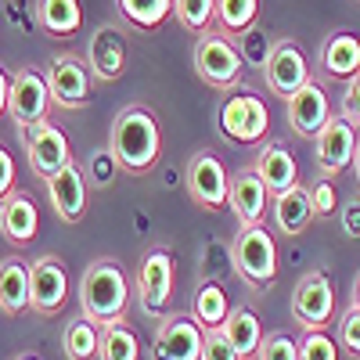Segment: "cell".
<instances>
[{
  "label": "cell",
  "instance_id": "obj_28",
  "mask_svg": "<svg viewBox=\"0 0 360 360\" xmlns=\"http://www.w3.org/2000/svg\"><path fill=\"white\" fill-rule=\"evenodd\" d=\"M191 314H195V321L205 328V332H209V328H224V321H227V314H231V299H227L224 285H217V281L198 285Z\"/></svg>",
  "mask_w": 360,
  "mask_h": 360
},
{
  "label": "cell",
  "instance_id": "obj_23",
  "mask_svg": "<svg viewBox=\"0 0 360 360\" xmlns=\"http://www.w3.org/2000/svg\"><path fill=\"white\" fill-rule=\"evenodd\" d=\"M321 69L328 79H353L360 72V37L332 33L321 47Z\"/></svg>",
  "mask_w": 360,
  "mask_h": 360
},
{
  "label": "cell",
  "instance_id": "obj_30",
  "mask_svg": "<svg viewBox=\"0 0 360 360\" xmlns=\"http://www.w3.org/2000/svg\"><path fill=\"white\" fill-rule=\"evenodd\" d=\"M123 18L134 25V29H144V33H152L159 29L169 15H173V0H115Z\"/></svg>",
  "mask_w": 360,
  "mask_h": 360
},
{
  "label": "cell",
  "instance_id": "obj_32",
  "mask_svg": "<svg viewBox=\"0 0 360 360\" xmlns=\"http://www.w3.org/2000/svg\"><path fill=\"white\" fill-rule=\"evenodd\" d=\"M173 18L188 29V33H209L217 22V0H173Z\"/></svg>",
  "mask_w": 360,
  "mask_h": 360
},
{
  "label": "cell",
  "instance_id": "obj_5",
  "mask_svg": "<svg viewBox=\"0 0 360 360\" xmlns=\"http://www.w3.org/2000/svg\"><path fill=\"white\" fill-rule=\"evenodd\" d=\"M195 72L213 90H234L238 83H242L245 58L227 37L209 29V33H202L198 44H195Z\"/></svg>",
  "mask_w": 360,
  "mask_h": 360
},
{
  "label": "cell",
  "instance_id": "obj_10",
  "mask_svg": "<svg viewBox=\"0 0 360 360\" xmlns=\"http://www.w3.org/2000/svg\"><path fill=\"white\" fill-rule=\"evenodd\" d=\"M263 79H266L270 94H278L281 101H288L299 86H307V83L314 79L303 47L292 44V40L270 44V51H266V58H263Z\"/></svg>",
  "mask_w": 360,
  "mask_h": 360
},
{
  "label": "cell",
  "instance_id": "obj_36",
  "mask_svg": "<svg viewBox=\"0 0 360 360\" xmlns=\"http://www.w3.org/2000/svg\"><path fill=\"white\" fill-rule=\"evenodd\" d=\"M119 173H123V169H119V162L112 159V152H108V148H101V152L90 155L83 176H86V184H94V188H108Z\"/></svg>",
  "mask_w": 360,
  "mask_h": 360
},
{
  "label": "cell",
  "instance_id": "obj_6",
  "mask_svg": "<svg viewBox=\"0 0 360 360\" xmlns=\"http://www.w3.org/2000/svg\"><path fill=\"white\" fill-rule=\"evenodd\" d=\"M292 317L303 332H328L335 321V285L324 270H310L292 288Z\"/></svg>",
  "mask_w": 360,
  "mask_h": 360
},
{
  "label": "cell",
  "instance_id": "obj_22",
  "mask_svg": "<svg viewBox=\"0 0 360 360\" xmlns=\"http://www.w3.org/2000/svg\"><path fill=\"white\" fill-rule=\"evenodd\" d=\"M224 335L238 349V360H256L259 342H263V321L252 307L238 303V307H231V314L224 321Z\"/></svg>",
  "mask_w": 360,
  "mask_h": 360
},
{
  "label": "cell",
  "instance_id": "obj_21",
  "mask_svg": "<svg viewBox=\"0 0 360 360\" xmlns=\"http://www.w3.org/2000/svg\"><path fill=\"white\" fill-rule=\"evenodd\" d=\"M40 231V213L29 195L22 191H11L4 202H0V234L8 238L11 245H29Z\"/></svg>",
  "mask_w": 360,
  "mask_h": 360
},
{
  "label": "cell",
  "instance_id": "obj_9",
  "mask_svg": "<svg viewBox=\"0 0 360 360\" xmlns=\"http://www.w3.org/2000/svg\"><path fill=\"white\" fill-rule=\"evenodd\" d=\"M47 90H51V101L65 112L86 108L90 105V65L86 58L79 54H54L47 62Z\"/></svg>",
  "mask_w": 360,
  "mask_h": 360
},
{
  "label": "cell",
  "instance_id": "obj_19",
  "mask_svg": "<svg viewBox=\"0 0 360 360\" xmlns=\"http://www.w3.org/2000/svg\"><path fill=\"white\" fill-rule=\"evenodd\" d=\"M44 184H47V198L58 209V217L65 224H79L83 213H86V176H83V169L76 162H69L62 173H54Z\"/></svg>",
  "mask_w": 360,
  "mask_h": 360
},
{
  "label": "cell",
  "instance_id": "obj_15",
  "mask_svg": "<svg viewBox=\"0 0 360 360\" xmlns=\"http://www.w3.org/2000/svg\"><path fill=\"white\" fill-rule=\"evenodd\" d=\"M314 141H317V148H314V152H317V166H321V173L328 180L349 169L353 152H356V127L349 123V119L332 115Z\"/></svg>",
  "mask_w": 360,
  "mask_h": 360
},
{
  "label": "cell",
  "instance_id": "obj_35",
  "mask_svg": "<svg viewBox=\"0 0 360 360\" xmlns=\"http://www.w3.org/2000/svg\"><path fill=\"white\" fill-rule=\"evenodd\" d=\"M335 342L339 349H346L349 356H360V310L356 307H346L339 317H335Z\"/></svg>",
  "mask_w": 360,
  "mask_h": 360
},
{
  "label": "cell",
  "instance_id": "obj_40",
  "mask_svg": "<svg viewBox=\"0 0 360 360\" xmlns=\"http://www.w3.org/2000/svg\"><path fill=\"white\" fill-rule=\"evenodd\" d=\"M15 191V159L4 144H0V202Z\"/></svg>",
  "mask_w": 360,
  "mask_h": 360
},
{
  "label": "cell",
  "instance_id": "obj_24",
  "mask_svg": "<svg viewBox=\"0 0 360 360\" xmlns=\"http://www.w3.org/2000/svg\"><path fill=\"white\" fill-rule=\"evenodd\" d=\"M29 310V263L22 256L0 259V314L18 317Z\"/></svg>",
  "mask_w": 360,
  "mask_h": 360
},
{
  "label": "cell",
  "instance_id": "obj_17",
  "mask_svg": "<svg viewBox=\"0 0 360 360\" xmlns=\"http://www.w3.org/2000/svg\"><path fill=\"white\" fill-rule=\"evenodd\" d=\"M86 65L94 79H119L127 72V37L119 25H98L86 44Z\"/></svg>",
  "mask_w": 360,
  "mask_h": 360
},
{
  "label": "cell",
  "instance_id": "obj_37",
  "mask_svg": "<svg viewBox=\"0 0 360 360\" xmlns=\"http://www.w3.org/2000/svg\"><path fill=\"white\" fill-rule=\"evenodd\" d=\"M307 191H310L314 217L328 220V217H335V213H339V195H335V188H332V180H317V184L307 188Z\"/></svg>",
  "mask_w": 360,
  "mask_h": 360
},
{
  "label": "cell",
  "instance_id": "obj_3",
  "mask_svg": "<svg viewBox=\"0 0 360 360\" xmlns=\"http://www.w3.org/2000/svg\"><path fill=\"white\" fill-rule=\"evenodd\" d=\"M231 256H234V270L242 274V281L249 288L263 292V288H270L278 281V242L263 224L238 227Z\"/></svg>",
  "mask_w": 360,
  "mask_h": 360
},
{
  "label": "cell",
  "instance_id": "obj_43",
  "mask_svg": "<svg viewBox=\"0 0 360 360\" xmlns=\"http://www.w3.org/2000/svg\"><path fill=\"white\" fill-rule=\"evenodd\" d=\"M349 307L360 310V270H356V278H353V295H349Z\"/></svg>",
  "mask_w": 360,
  "mask_h": 360
},
{
  "label": "cell",
  "instance_id": "obj_2",
  "mask_svg": "<svg viewBox=\"0 0 360 360\" xmlns=\"http://www.w3.org/2000/svg\"><path fill=\"white\" fill-rule=\"evenodd\" d=\"M130 278L123 263L115 259H94L83 278H79V307H83V317L94 321L98 328H108L115 321H127L130 314Z\"/></svg>",
  "mask_w": 360,
  "mask_h": 360
},
{
  "label": "cell",
  "instance_id": "obj_14",
  "mask_svg": "<svg viewBox=\"0 0 360 360\" xmlns=\"http://www.w3.org/2000/svg\"><path fill=\"white\" fill-rule=\"evenodd\" d=\"M51 90H47V79L37 72V69H18L11 76V94H8V115L22 127L29 123H40L47 119V108H51Z\"/></svg>",
  "mask_w": 360,
  "mask_h": 360
},
{
  "label": "cell",
  "instance_id": "obj_8",
  "mask_svg": "<svg viewBox=\"0 0 360 360\" xmlns=\"http://www.w3.org/2000/svg\"><path fill=\"white\" fill-rule=\"evenodd\" d=\"M22 144H25L29 169H33L40 180H51L54 173H62V169L72 162L69 137H65L62 130H58L54 123H47V119L22 127Z\"/></svg>",
  "mask_w": 360,
  "mask_h": 360
},
{
  "label": "cell",
  "instance_id": "obj_31",
  "mask_svg": "<svg viewBox=\"0 0 360 360\" xmlns=\"http://www.w3.org/2000/svg\"><path fill=\"white\" fill-rule=\"evenodd\" d=\"M259 18V0H217V25L224 33H249Z\"/></svg>",
  "mask_w": 360,
  "mask_h": 360
},
{
  "label": "cell",
  "instance_id": "obj_41",
  "mask_svg": "<svg viewBox=\"0 0 360 360\" xmlns=\"http://www.w3.org/2000/svg\"><path fill=\"white\" fill-rule=\"evenodd\" d=\"M342 227H346V231H349L353 238L360 234V202H349V205H346V217H342Z\"/></svg>",
  "mask_w": 360,
  "mask_h": 360
},
{
  "label": "cell",
  "instance_id": "obj_20",
  "mask_svg": "<svg viewBox=\"0 0 360 360\" xmlns=\"http://www.w3.org/2000/svg\"><path fill=\"white\" fill-rule=\"evenodd\" d=\"M252 169H256V176L263 180V188H266L270 198L285 195L288 188L299 184V162H295V155L288 152L285 144H259Z\"/></svg>",
  "mask_w": 360,
  "mask_h": 360
},
{
  "label": "cell",
  "instance_id": "obj_1",
  "mask_svg": "<svg viewBox=\"0 0 360 360\" xmlns=\"http://www.w3.org/2000/svg\"><path fill=\"white\" fill-rule=\"evenodd\" d=\"M108 152L119 162V169L130 173V176L152 173L159 155H162V134H159L155 112L144 108V105H127L112 123Z\"/></svg>",
  "mask_w": 360,
  "mask_h": 360
},
{
  "label": "cell",
  "instance_id": "obj_4",
  "mask_svg": "<svg viewBox=\"0 0 360 360\" xmlns=\"http://www.w3.org/2000/svg\"><path fill=\"white\" fill-rule=\"evenodd\" d=\"M137 299L148 317H169L173 303V249L169 245H152L141 263H137Z\"/></svg>",
  "mask_w": 360,
  "mask_h": 360
},
{
  "label": "cell",
  "instance_id": "obj_13",
  "mask_svg": "<svg viewBox=\"0 0 360 360\" xmlns=\"http://www.w3.org/2000/svg\"><path fill=\"white\" fill-rule=\"evenodd\" d=\"M69 299V270L58 256H37L29 263V310L44 317L58 314Z\"/></svg>",
  "mask_w": 360,
  "mask_h": 360
},
{
  "label": "cell",
  "instance_id": "obj_29",
  "mask_svg": "<svg viewBox=\"0 0 360 360\" xmlns=\"http://www.w3.org/2000/svg\"><path fill=\"white\" fill-rule=\"evenodd\" d=\"M98 339H101V328L86 317H76L65 324V335H62V349L69 360H94L98 356Z\"/></svg>",
  "mask_w": 360,
  "mask_h": 360
},
{
  "label": "cell",
  "instance_id": "obj_12",
  "mask_svg": "<svg viewBox=\"0 0 360 360\" xmlns=\"http://www.w3.org/2000/svg\"><path fill=\"white\" fill-rule=\"evenodd\" d=\"M202 342L205 328L195 314H169L152 339V360H202Z\"/></svg>",
  "mask_w": 360,
  "mask_h": 360
},
{
  "label": "cell",
  "instance_id": "obj_42",
  "mask_svg": "<svg viewBox=\"0 0 360 360\" xmlns=\"http://www.w3.org/2000/svg\"><path fill=\"white\" fill-rule=\"evenodd\" d=\"M8 94H11V79H8L4 69H0V115L8 112Z\"/></svg>",
  "mask_w": 360,
  "mask_h": 360
},
{
  "label": "cell",
  "instance_id": "obj_45",
  "mask_svg": "<svg viewBox=\"0 0 360 360\" xmlns=\"http://www.w3.org/2000/svg\"><path fill=\"white\" fill-rule=\"evenodd\" d=\"M15 360H40V356H33V353H18Z\"/></svg>",
  "mask_w": 360,
  "mask_h": 360
},
{
  "label": "cell",
  "instance_id": "obj_27",
  "mask_svg": "<svg viewBox=\"0 0 360 360\" xmlns=\"http://www.w3.org/2000/svg\"><path fill=\"white\" fill-rule=\"evenodd\" d=\"M98 360H141V339L127 321H115V324L101 328Z\"/></svg>",
  "mask_w": 360,
  "mask_h": 360
},
{
  "label": "cell",
  "instance_id": "obj_16",
  "mask_svg": "<svg viewBox=\"0 0 360 360\" xmlns=\"http://www.w3.org/2000/svg\"><path fill=\"white\" fill-rule=\"evenodd\" d=\"M285 112H288V127L295 137H317L324 130V123L332 119V101H328V90L310 79L307 86H299L295 94L285 101Z\"/></svg>",
  "mask_w": 360,
  "mask_h": 360
},
{
  "label": "cell",
  "instance_id": "obj_18",
  "mask_svg": "<svg viewBox=\"0 0 360 360\" xmlns=\"http://www.w3.org/2000/svg\"><path fill=\"white\" fill-rule=\"evenodd\" d=\"M266 188L256 176L252 166H242L238 173H231V191H227V209L238 217V227H256L266 217Z\"/></svg>",
  "mask_w": 360,
  "mask_h": 360
},
{
  "label": "cell",
  "instance_id": "obj_34",
  "mask_svg": "<svg viewBox=\"0 0 360 360\" xmlns=\"http://www.w3.org/2000/svg\"><path fill=\"white\" fill-rule=\"evenodd\" d=\"M299 360H339V342L328 332H303V339H299Z\"/></svg>",
  "mask_w": 360,
  "mask_h": 360
},
{
  "label": "cell",
  "instance_id": "obj_7",
  "mask_svg": "<svg viewBox=\"0 0 360 360\" xmlns=\"http://www.w3.org/2000/svg\"><path fill=\"white\" fill-rule=\"evenodd\" d=\"M217 123H220V134L231 144L252 148V144H263L266 141L270 112H266L263 98H256V94H231V98L220 101Z\"/></svg>",
  "mask_w": 360,
  "mask_h": 360
},
{
  "label": "cell",
  "instance_id": "obj_26",
  "mask_svg": "<svg viewBox=\"0 0 360 360\" xmlns=\"http://www.w3.org/2000/svg\"><path fill=\"white\" fill-rule=\"evenodd\" d=\"M37 25L47 37H72L83 25L79 0H40L37 4Z\"/></svg>",
  "mask_w": 360,
  "mask_h": 360
},
{
  "label": "cell",
  "instance_id": "obj_25",
  "mask_svg": "<svg viewBox=\"0 0 360 360\" xmlns=\"http://www.w3.org/2000/svg\"><path fill=\"white\" fill-rule=\"evenodd\" d=\"M314 224V205H310V191L303 184L288 188L285 195H274V227L288 238L303 234Z\"/></svg>",
  "mask_w": 360,
  "mask_h": 360
},
{
  "label": "cell",
  "instance_id": "obj_38",
  "mask_svg": "<svg viewBox=\"0 0 360 360\" xmlns=\"http://www.w3.org/2000/svg\"><path fill=\"white\" fill-rule=\"evenodd\" d=\"M202 360H238V349L224 335V328H209L202 342Z\"/></svg>",
  "mask_w": 360,
  "mask_h": 360
},
{
  "label": "cell",
  "instance_id": "obj_39",
  "mask_svg": "<svg viewBox=\"0 0 360 360\" xmlns=\"http://www.w3.org/2000/svg\"><path fill=\"white\" fill-rule=\"evenodd\" d=\"M342 119H349L353 127H360V72L346 79V94H342Z\"/></svg>",
  "mask_w": 360,
  "mask_h": 360
},
{
  "label": "cell",
  "instance_id": "obj_44",
  "mask_svg": "<svg viewBox=\"0 0 360 360\" xmlns=\"http://www.w3.org/2000/svg\"><path fill=\"white\" fill-rule=\"evenodd\" d=\"M353 169H356V184H360V137H356V152H353Z\"/></svg>",
  "mask_w": 360,
  "mask_h": 360
},
{
  "label": "cell",
  "instance_id": "obj_11",
  "mask_svg": "<svg viewBox=\"0 0 360 360\" xmlns=\"http://www.w3.org/2000/svg\"><path fill=\"white\" fill-rule=\"evenodd\" d=\"M184 184H188V195L198 209H227V191H231V173L227 166L213 155V152H198L191 155L188 162V173H184Z\"/></svg>",
  "mask_w": 360,
  "mask_h": 360
},
{
  "label": "cell",
  "instance_id": "obj_33",
  "mask_svg": "<svg viewBox=\"0 0 360 360\" xmlns=\"http://www.w3.org/2000/svg\"><path fill=\"white\" fill-rule=\"evenodd\" d=\"M256 360H299V339L288 332H266Z\"/></svg>",
  "mask_w": 360,
  "mask_h": 360
}]
</instances>
